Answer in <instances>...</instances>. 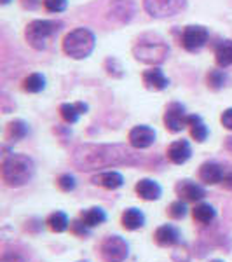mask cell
<instances>
[{
	"label": "cell",
	"instance_id": "obj_6",
	"mask_svg": "<svg viewBox=\"0 0 232 262\" xmlns=\"http://www.w3.org/2000/svg\"><path fill=\"white\" fill-rule=\"evenodd\" d=\"M100 255L105 262H124L129 255V245L117 234L107 236L100 245Z\"/></svg>",
	"mask_w": 232,
	"mask_h": 262
},
{
	"label": "cell",
	"instance_id": "obj_20",
	"mask_svg": "<svg viewBox=\"0 0 232 262\" xmlns=\"http://www.w3.org/2000/svg\"><path fill=\"white\" fill-rule=\"evenodd\" d=\"M81 221L86 224L89 229H92V227H98L107 221V213H105V210L100 208V206H91V208H86L81 212Z\"/></svg>",
	"mask_w": 232,
	"mask_h": 262
},
{
	"label": "cell",
	"instance_id": "obj_5",
	"mask_svg": "<svg viewBox=\"0 0 232 262\" xmlns=\"http://www.w3.org/2000/svg\"><path fill=\"white\" fill-rule=\"evenodd\" d=\"M170 48L161 39H142L133 48V54L138 61L149 63V65H159L168 58Z\"/></svg>",
	"mask_w": 232,
	"mask_h": 262
},
{
	"label": "cell",
	"instance_id": "obj_16",
	"mask_svg": "<svg viewBox=\"0 0 232 262\" xmlns=\"http://www.w3.org/2000/svg\"><path fill=\"white\" fill-rule=\"evenodd\" d=\"M223 177H225V171L218 163L208 161L204 164H201L199 168V179L201 182H204L206 185H217L222 184Z\"/></svg>",
	"mask_w": 232,
	"mask_h": 262
},
{
	"label": "cell",
	"instance_id": "obj_2",
	"mask_svg": "<svg viewBox=\"0 0 232 262\" xmlns=\"http://www.w3.org/2000/svg\"><path fill=\"white\" fill-rule=\"evenodd\" d=\"M35 175V163L25 154H11L2 163V179L9 187H23Z\"/></svg>",
	"mask_w": 232,
	"mask_h": 262
},
{
	"label": "cell",
	"instance_id": "obj_23",
	"mask_svg": "<svg viewBox=\"0 0 232 262\" xmlns=\"http://www.w3.org/2000/svg\"><path fill=\"white\" fill-rule=\"evenodd\" d=\"M28 133H30V128H28L27 122L21 121V119H16L7 124L6 137L9 138L11 142H19V140H23Z\"/></svg>",
	"mask_w": 232,
	"mask_h": 262
},
{
	"label": "cell",
	"instance_id": "obj_22",
	"mask_svg": "<svg viewBox=\"0 0 232 262\" xmlns=\"http://www.w3.org/2000/svg\"><path fill=\"white\" fill-rule=\"evenodd\" d=\"M187 126L191 128V137L194 138L196 142L202 143L208 138V128H206V124L202 122L201 116H189L187 117Z\"/></svg>",
	"mask_w": 232,
	"mask_h": 262
},
{
	"label": "cell",
	"instance_id": "obj_14",
	"mask_svg": "<svg viewBox=\"0 0 232 262\" xmlns=\"http://www.w3.org/2000/svg\"><path fill=\"white\" fill-rule=\"evenodd\" d=\"M134 191H136L138 198H142L143 201H157L163 196L161 185L152 179H142L138 180V184L134 185Z\"/></svg>",
	"mask_w": 232,
	"mask_h": 262
},
{
	"label": "cell",
	"instance_id": "obj_9",
	"mask_svg": "<svg viewBox=\"0 0 232 262\" xmlns=\"http://www.w3.org/2000/svg\"><path fill=\"white\" fill-rule=\"evenodd\" d=\"M208 42V30L201 25H191L182 33V46L191 53L202 49Z\"/></svg>",
	"mask_w": 232,
	"mask_h": 262
},
{
	"label": "cell",
	"instance_id": "obj_27",
	"mask_svg": "<svg viewBox=\"0 0 232 262\" xmlns=\"http://www.w3.org/2000/svg\"><path fill=\"white\" fill-rule=\"evenodd\" d=\"M45 88V77L42 74H30L23 81V90L27 93H40Z\"/></svg>",
	"mask_w": 232,
	"mask_h": 262
},
{
	"label": "cell",
	"instance_id": "obj_32",
	"mask_svg": "<svg viewBox=\"0 0 232 262\" xmlns=\"http://www.w3.org/2000/svg\"><path fill=\"white\" fill-rule=\"evenodd\" d=\"M89 231L91 229L81 221V217L70 222V232H72V234H75V236H79V238H84V236H87V234H89Z\"/></svg>",
	"mask_w": 232,
	"mask_h": 262
},
{
	"label": "cell",
	"instance_id": "obj_17",
	"mask_svg": "<svg viewBox=\"0 0 232 262\" xmlns=\"http://www.w3.org/2000/svg\"><path fill=\"white\" fill-rule=\"evenodd\" d=\"M142 79H143V84H145V86L152 91H163V90H166L168 84H170L168 77L163 74L161 69H157V67L143 72Z\"/></svg>",
	"mask_w": 232,
	"mask_h": 262
},
{
	"label": "cell",
	"instance_id": "obj_31",
	"mask_svg": "<svg viewBox=\"0 0 232 262\" xmlns=\"http://www.w3.org/2000/svg\"><path fill=\"white\" fill-rule=\"evenodd\" d=\"M225 81H227V75L222 70H212L208 74V86L212 90H220V88H223Z\"/></svg>",
	"mask_w": 232,
	"mask_h": 262
},
{
	"label": "cell",
	"instance_id": "obj_35",
	"mask_svg": "<svg viewBox=\"0 0 232 262\" xmlns=\"http://www.w3.org/2000/svg\"><path fill=\"white\" fill-rule=\"evenodd\" d=\"M222 185L227 191L232 192V173H225V177H223V180H222Z\"/></svg>",
	"mask_w": 232,
	"mask_h": 262
},
{
	"label": "cell",
	"instance_id": "obj_8",
	"mask_svg": "<svg viewBox=\"0 0 232 262\" xmlns=\"http://www.w3.org/2000/svg\"><path fill=\"white\" fill-rule=\"evenodd\" d=\"M187 112H185V107L178 101H173L166 107V112H164V126L171 131V133H180L185 126H187Z\"/></svg>",
	"mask_w": 232,
	"mask_h": 262
},
{
	"label": "cell",
	"instance_id": "obj_13",
	"mask_svg": "<svg viewBox=\"0 0 232 262\" xmlns=\"http://www.w3.org/2000/svg\"><path fill=\"white\" fill-rule=\"evenodd\" d=\"M168 159L173 164H185L191 159L192 156V149H191V143L187 140H176L173 142L166 150Z\"/></svg>",
	"mask_w": 232,
	"mask_h": 262
},
{
	"label": "cell",
	"instance_id": "obj_12",
	"mask_svg": "<svg viewBox=\"0 0 232 262\" xmlns=\"http://www.w3.org/2000/svg\"><path fill=\"white\" fill-rule=\"evenodd\" d=\"M154 242L164 248L176 247L182 243V234H180L178 227H175L173 224H163L154 232Z\"/></svg>",
	"mask_w": 232,
	"mask_h": 262
},
{
	"label": "cell",
	"instance_id": "obj_29",
	"mask_svg": "<svg viewBox=\"0 0 232 262\" xmlns=\"http://www.w3.org/2000/svg\"><path fill=\"white\" fill-rule=\"evenodd\" d=\"M168 215H170L171 219H175V221H182L185 215H187V201H183V200L173 201L170 205V208H168Z\"/></svg>",
	"mask_w": 232,
	"mask_h": 262
},
{
	"label": "cell",
	"instance_id": "obj_36",
	"mask_svg": "<svg viewBox=\"0 0 232 262\" xmlns=\"http://www.w3.org/2000/svg\"><path fill=\"white\" fill-rule=\"evenodd\" d=\"M21 4H23L25 9H35L39 6V0H21Z\"/></svg>",
	"mask_w": 232,
	"mask_h": 262
},
{
	"label": "cell",
	"instance_id": "obj_26",
	"mask_svg": "<svg viewBox=\"0 0 232 262\" xmlns=\"http://www.w3.org/2000/svg\"><path fill=\"white\" fill-rule=\"evenodd\" d=\"M128 7H133V4L129 0H117L112 6V18H119L121 23L129 21L133 16V9L128 11Z\"/></svg>",
	"mask_w": 232,
	"mask_h": 262
},
{
	"label": "cell",
	"instance_id": "obj_24",
	"mask_svg": "<svg viewBox=\"0 0 232 262\" xmlns=\"http://www.w3.org/2000/svg\"><path fill=\"white\" fill-rule=\"evenodd\" d=\"M48 227L53 232H65L70 227V221H68V215L65 212H53L48 217Z\"/></svg>",
	"mask_w": 232,
	"mask_h": 262
},
{
	"label": "cell",
	"instance_id": "obj_7",
	"mask_svg": "<svg viewBox=\"0 0 232 262\" xmlns=\"http://www.w3.org/2000/svg\"><path fill=\"white\" fill-rule=\"evenodd\" d=\"M143 7L152 18H173L187 7V0H143Z\"/></svg>",
	"mask_w": 232,
	"mask_h": 262
},
{
	"label": "cell",
	"instance_id": "obj_34",
	"mask_svg": "<svg viewBox=\"0 0 232 262\" xmlns=\"http://www.w3.org/2000/svg\"><path fill=\"white\" fill-rule=\"evenodd\" d=\"M220 122L223 124V128H227V129H230V131H232V107L222 112Z\"/></svg>",
	"mask_w": 232,
	"mask_h": 262
},
{
	"label": "cell",
	"instance_id": "obj_37",
	"mask_svg": "<svg viewBox=\"0 0 232 262\" xmlns=\"http://www.w3.org/2000/svg\"><path fill=\"white\" fill-rule=\"evenodd\" d=\"M227 147H229V149L232 150V137L227 138Z\"/></svg>",
	"mask_w": 232,
	"mask_h": 262
},
{
	"label": "cell",
	"instance_id": "obj_19",
	"mask_svg": "<svg viewBox=\"0 0 232 262\" xmlns=\"http://www.w3.org/2000/svg\"><path fill=\"white\" fill-rule=\"evenodd\" d=\"M87 108L89 107H87V103H84V101H77V103H63L60 107V114L65 122L75 124V122L79 121V117L87 112Z\"/></svg>",
	"mask_w": 232,
	"mask_h": 262
},
{
	"label": "cell",
	"instance_id": "obj_3",
	"mask_svg": "<svg viewBox=\"0 0 232 262\" xmlns=\"http://www.w3.org/2000/svg\"><path fill=\"white\" fill-rule=\"evenodd\" d=\"M96 44L95 33L87 28H75L63 40V51L74 60H84L92 53Z\"/></svg>",
	"mask_w": 232,
	"mask_h": 262
},
{
	"label": "cell",
	"instance_id": "obj_15",
	"mask_svg": "<svg viewBox=\"0 0 232 262\" xmlns=\"http://www.w3.org/2000/svg\"><path fill=\"white\" fill-rule=\"evenodd\" d=\"M91 182L95 185H100V187L107 189V191H115V189L124 185V177H122L119 171L110 170V171H101L98 175H95L91 179Z\"/></svg>",
	"mask_w": 232,
	"mask_h": 262
},
{
	"label": "cell",
	"instance_id": "obj_1",
	"mask_svg": "<svg viewBox=\"0 0 232 262\" xmlns=\"http://www.w3.org/2000/svg\"><path fill=\"white\" fill-rule=\"evenodd\" d=\"M136 154L122 143H84L72 154V163L81 171H95L100 168L134 164Z\"/></svg>",
	"mask_w": 232,
	"mask_h": 262
},
{
	"label": "cell",
	"instance_id": "obj_4",
	"mask_svg": "<svg viewBox=\"0 0 232 262\" xmlns=\"http://www.w3.org/2000/svg\"><path fill=\"white\" fill-rule=\"evenodd\" d=\"M61 28L60 21H51V19H35L28 23L27 30H25V37L27 42L33 49L42 51L48 48V40L54 37Z\"/></svg>",
	"mask_w": 232,
	"mask_h": 262
},
{
	"label": "cell",
	"instance_id": "obj_11",
	"mask_svg": "<svg viewBox=\"0 0 232 262\" xmlns=\"http://www.w3.org/2000/svg\"><path fill=\"white\" fill-rule=\"evenodd\" d=\"M128 140L133 149H138V150L149 149V147L154 145V142H155V131L152 129L150 126H145V124L134 126V128L129 131Z\"/></svg>",
	"mask_w": 232,
	"mask_h": 262
},
{
	"label": "cell",
	"instance_id": "obj_18",
	"mask_svg": "<svg viewBox=\"0 0 232 262\" xmlns=\"http://www.w3.org/2000/svg\"><path fill=\"white\" fill-rule=\"evenodd\" d=\"M121 224L126 231H138L145 226V215L138 208H126L121 215Z\"/></svg>",
	"mask_w": 232,
	"mask_h": 262
},
{
	"label": "cell",
	"instance_id": "obj_28",
	"mask_svg": "<svg viewBox=\"0 0 232 262\" xmlns=\"http://www.w3.org/2000/svg\"><path fill=\"white\" fill-rule=\"evenodd\" d=\"M27 253L18 247H6L0 257V262H27Z\"/></svg>",
	"mask_w": 232,
	"mask_h": 262
},
{
	"label": "cell",
	"instance_id": "obj_38",
	"mask_svg": "<svg viewBox=\"0 0 232 262\" xmlns=\"http://www.w3.org/2000/svg\"><path fill=\"white\" fill-rule=\"evenodd\" d=\"M0 2H2V4H4V6H6V4H9V2H11V0H0Z\"/></svg>",
	"mask_w": 232,
	"mask_h": 262
},
{
	"label": "cell",
	"instance_id": "obj_21",
	"mask_svg": "<svg viewBox=\"0 0 232 262\" xmlns=\"http://www.w3.org/2000/svg\"><path fill=\"white\" fill-rule=\"evenodd\" d=\"M192 217L196 222L199 224H212L215 221V217H217V210L213 208L210 203H197L196 206L192 208Z\"/></svg>",
	"mask_w": 232,
	"mask_h": 262
},
{
	"label": "cell",
	"instance_id": "obj_30",
	"mask_svg": "<svg viewBox=\"0 0 232 262\" xmlns=\"http://www.w3.org/2000/svg\"><path fill=\"white\" fill-rule=\"evenodd\" d=\"M56 184H58V187H60L63 192H72L75 187H77V182H75V177H74V175H70V173H63V175L58 177Z\"/></svg>",
	"mask_w": 232,
	"mask_h": 262
},
{
	"label": "cell",
	"instance_id": "obj_25",
	"mask_svg": "<svg viewBox=\"0 0 232 262\" xmlns=\"http://www.w3.org/2000/svg\"><path fill=\"white\" fill-rule=\"evenodd\" d=\"M215 56H217V63L218 67L225 69V67L232 65V40H222L218 44L217 51H215Z\"/></svg>",
	"mask_w": 232,
	"mask_h": 262
},
{
	"label": "cell",
	"instance_id": "obj_39",
	"mask_svg": "<svg viewBox=\"0 0 232 262\" xmlns=\"http://www.w3.org/2000/svg\"><path fill=\"white\" fill-rule=\"evenodd\" d=\"M210 262H223V260H220V259H213V260H210Z\"/></svg>",
	"mask_w": 232,
	"mask_h": 262
},
{
	"label": "cell",
	"instance_id": "obj_10",
	"mask_svg": "<svg viewBox=\"0 0 232 262\" xmlns=\"http://www.w3.org/2000/svg\"><path fill=\"white\" fill-rule=\"evenodd\" d=\"M175 191L180 200L189 201V203H201L206 196L204 187L197 184V182L189 180V179L180 180L178 184L175 185Z\"/></svg>",
	"mask_w": 232,
	"mask_h": 262
},
{
	"label": "cell",
	"instance_id": "obj_33",
	"mask_svg": "<svg viewBox=\"0 0 232 262\" xmlns=\"http://www.w3.org/2000/svg\"><path fill=\"white\" fill-rule=\"evenodd\" d=\"M42 4L49 12H63L68 6L66 0H42Z\"/></svg>",
	"mask_w": 232,
	"mask_h": 262
}]
</instances>
